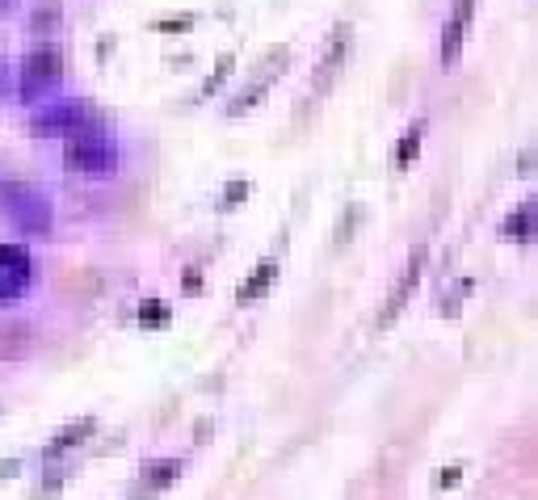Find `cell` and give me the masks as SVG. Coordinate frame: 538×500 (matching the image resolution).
<instances>
[{
    "mask_svg": "<svg viewBox=\"0 0 538 500\" xmlns=\"http://www.w3.org/2000/svg\"><path fill=\"white\" fill-rule=\"evenodd\" d=\"M0 210L21 236H51L55 227L51 198L30 181H0Z\"/></svg>",
    "mask_w": 538,
    "mask_h": 500,
    "instance_id": "obj_1",
    "label": "cell"
},
{
    "mask_svg": "<svg viewBox=\"0 0 538 500\" xmlns=\"http://www.w3.org/2000/svg\"><path fill=\"white\" fill-rule=\"evenodd\" d=\"M64 160L84 177H114L123 152L114 144V135H106L101 127H89L72 135V139H64Z\"/></svg>",
    "mask_w": 538,
    "mask_h": 500,
    "instance_id": "obj_2",
    "label": "cell"
},
{
    "mask_svg": "<svg viewBox=\"0 0 538 500\" xmlns=\"http://www.w3.org/2000/svg\"><path fill=\"white\" fill-rule=\"evenodd\" d=\"M97 127V113L89 101H51L47 110L34 113V130L38 135H55V139H72V135H80V130Z\"/></svg>",
    "mask_w": 538,
    "mask_h": 500,
    "instance_id": "obj_3",
    "label": "cell"
},
{
    "mask_svg": "<svg viewBox=\"0 0 538 500\" xmlns=\"http://www.w3.org/2000/svg\"><path fill=\"white\" fill-rule=\"evenodd\" d=\"M64 81V51L59 47H34L26 51V59H21V98L26 101H38L47 89Z\"/></svg>",
    "mask_w": 538,
    "mask_h": 500,
    "instance_id": "obj_4",
    "label": "cell"
},
{
    "mask_svg": "<svg viewBox=\"0 0 538 500\" xmlns=\"http://www.w3.org/2000/svg\"><path fill=\"white\" fill-rule=\"evenodd\" d=\"M34 286V257L17 244H0V303L21 299Z\"/></svg>",
    "mask_w": 538,
    "mask_h": 500,
    "instance_id": "obj_5",
    "label": "cell"
},
{
    "mask_svg": "<svg viewBox=\"0 0 538 500\" xmlns=\"http://www.w3.org/2000/svg\"><path fill=\"white\" fill-rule=\"evenodd\" d=\"M421 270H425V248H416V253L408 257V265H404V277H400L396 286H392V294H387V307H383V316H379V328H387V324H392L400 311L408 307L412 291H416V282H421Z\"/></svg>",
    "mask_w": 538,
    "mask_h": 500,
    "instance_id": "obj_6",
    "label": "cell"
},
{
    "mask_svg": "<svg viewBox=\"0 0 538 500\" xmlns=\"http://www.w3.org/2000/svg\"><path fill=\"white\" fill-rule=\"evenodd\" d=\"M471 13H475V0H459L450 21H446V30H442V64L446 67L459 64V51H463V38H467V26H471Z\"/></svg>",
    "mask_w": 538,
    "mask_h": 500,
    "instance_id": "obj_7",
    "label": "cell"
},
{
    "mask_svg": "<svg viewBox=\"0 0 538 500\" xmlns=\"http://www.w3.org/2000/svg\"><path fill=\"white\" fill-rule=\"evenodd\" d=\"M345 51H349V26H341V30H336V38L328 43V51H324L320 67H316V98L336 81V72H341V59H345Z\"/></svg>",
    "mask_w": 538,
    "mask_h": 500,
    "instance_id": "obj_8",
    "label": "cell"
},
{
    "mask_svg": "<svg viewBox=\"0 0 538 500\" xmlns=\"http://www.w3.org/2000/svg\"><path fill=\"white\" fill-rule=\"evenodd\" d=\"M181 458H164V463H147L143 467V484H139V492L143 496H156V492H164V488L173 484L177 475H181Z\"/></svg>",
    "mask_w": 538,
    "mask_h": 500,
    "instance_id": "obj_9",
    "label": "cell"
},
{
    "mask_svg": "<svg viewBox=\"0 0 538 500\" xmlns=\"http://www.w3.org/2000/svg\"><path fill=\"white\" fill-rule=\"evenodd\" d=\"M534 227H538V210H534V198H530V202L518 207V215H509L505 223H501V236L526 244V240H534Z\"/></svg>",
    "mask_w": 538,
    "mask_h": 500,
    "instance_id": "obj_10",
    "label": "cell"
},
{
    "mask_svg": "<svg viewBox=\"0 0 538 500\" xmlns=\"http://www.w3.org/2000/svg\"><path fill=\"white\" fill-rule=\"evenodd\" d=\"M425 127H429L425 118H416V122L404 130V139H400L396 152H392V164H396V168H408V164L416 160V152H421V139H425Z\"/></svg>",
    "mask_w": 538,
    "mask_h": 500,
    "instance_id": "obj_11",
    "label": "cell"
},
{
    "mask_svg": "<svg viewBox=\"0 0 538 500\" xmlns=\"http://www.w3.org/2000/svg\"><path fill=\"white\" fill-rule=\"evenodd\" d=\"M273 277H278V265H273V261H261V265L253 270V277L240 286V303H253V299H261V294L273 286Z\"/></svg>",
    "mask_w": 538,
    "mask_h": 500,
    "instance_id": "obj_12",
    "label": "cell"
},
{
    "mask_svg": "<svg viewBox=\"0 0 538 500\" xmlns=\"http://www.w3.org/2000/svg\"><path fill=\"white\" fill-rule=\"evenodd\" d=\"M93 429H97V425H93V420H89V417H84V420H76V425H67V429H59V434H55V441H51V446H47V454H51V458H55V454L72 450V446H80V441H84V437L93 434Z\"/></svg>",
    "mask_w": 538,
    "mask_h": 500,
    "instance_id": "obj_13",
    "label": "cell"
},
{
    "mask_svg": "<svg viewBox=\"0 0 538 500\" xmlns=\"http://www.w3.org/2000/svg\"><path fill=\"white\" fill-rule=\"evenodd\" d=\"M139 324L143 328H160V324H169V307L160 303V299H147L139 311Z\"/></svg>",
    "mask_w": 538,
    "mask_h": 500,
    "instance_id": "obj_14",
    "label": "cell"
},
{
    "mask_svg": "<svg viewBox=\"0 0 538 500\" xmlns=\"http://www.w3.org/2000/svg\"><path fill=\"white\" fill-rule=\"evenodd\" d=\"M227 72H232V55H223V59H219V67H215V76H210V81L202 84V98H210V93L219 89V81L227 76Z\"/></svg>",
    "mask_w": 538,
    "mask_h": 500,
    "instance_id": "obj_15",
    "label": "cell"
},
{
    "mask_svg": "<svg viewBox=\"0 0 538 500\" xmlns=\"http://www.w3.org/2000/svg\"><path fill=\"white\" fill-rule=\"evenodd\" d=\"M249 194V185H244V181H236V185H227V190H223V202L219 207L223 210H232V207H240V198Z\"/></svg>",
    "mask_w": 538,
    "mask_h": 500,
    "instance_id": "obj_16",
    "label": "cell"
},
{
    "mask_svg": "<svg viewBox=\"0 0 538 500\" xmlns=\"http://www.w3.org/2000/svg\"><path fill=\"white\" fill-rule=\"evenodd\" d=\"M181 286H186V294H194V291H202V274H198V270H190V274L181 277Z\"/></svg>",
    "mask_w": 538,
    "mask_h": 500,
    "instance_id": "obj_17",
    "label": "cell"
},
{
    "mask_svg": "<svg viewBox=\"0 0 538 500\" xmlns=\"http://www.w3.org/2000/svg\"><path fill=\"white\" fill-rule=\"evenodd\" d=\"M459 475H463V467H446L442 471V488H455L459 484Z\"/></svg>",
    "mask_w": 538,
    "mask_h": 500,
    "instance_id": "obj_18",
    "label": "cell"
},
{
    "mask_svg": "<svg viewBox=\"0 0 538 500\" xmlns=\"http://www.w3.org/2000/svg\"><path fill=\"white\" fill-rule=\"evenodd\" d=\"M17 4H21V0H0V17H9L17 9Z\"/></svg>",
    "mask_w": 538,
    "mask_h": 500,
    "instance_id": "obj_19",
    "label": "cell"
},
{
    "mask_svg": "<svg viewBox=\"0 0 538 500\" xmlns=\"http://www.w3.org/2000/svg\"><path fill=\"white\" fill-rule=\"evenodd\" d=\"M9 89V67H4V59H0V93Z\"/></svg>",
    "mask_w": 538,
    "mask_h": 500,
    "instance_id": "obj_20",
    "label": "cell"
}]
</instances>
